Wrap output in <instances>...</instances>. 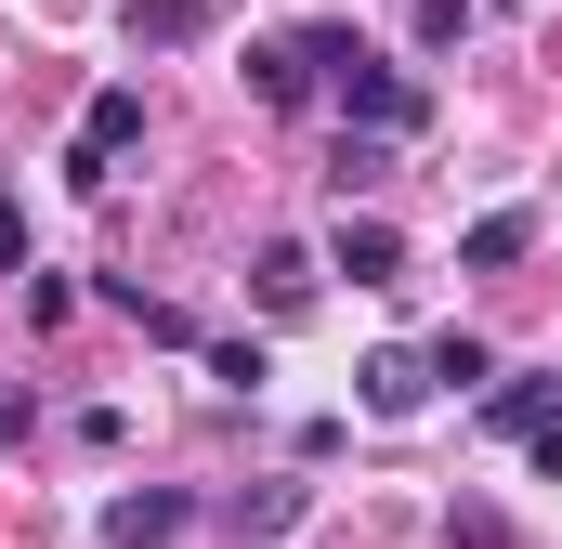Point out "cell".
<instances>
[{
	"label": "cell",
	"mask_w": 562,
	"mask_h": 549,
	"mask_svg": "<svg viewBox=\"0 0 562 549\" xmlns=\"http://www.w3.org/2000/svg\"><path fill=\"white\" fill-rule=\"evenodd\" d=\"M288 40H301V66L340 92V119H353L367 144H393V132H419V119H431V92L406 79V66H380L353 26H288Z\"/></svg>",
	"instance_id": "cell-1"
},
{
	"label": "cell",
	"mask_w": 562,
	"mask_h": 549,
	"mask_svg": "<svg viewBox=\"0 0 562 549\" xmlns=\"http://www.w3.org/2000/svg\"><path fill=\"white\" fill-rule=\"evenodd\" d=\"M132 132H144V92H132V79H105V92H92V119H79V144H66V183H79V197H105Z\"/></svg>",
	"instance_id": "cell-2"
},
{
	"label": "cell",
	"mask_w": 562,
	"mask_h": 549,
	"mask_svg": "<svg viewBox=\"0 0 562 549\" xmlns=\"http://www.w3.org/2000/svg\"><path fill=\"white\" fill-rule=\"evenodd\" d=\"M327 274H353V288H406V236H393L380 210H340V223H327Z\"/></svg>",
	"instance_id": "cell-3"
},
{
	"label": "cell",
	"mask_w": 562,
	"mask_h": 549,
	"mask_svg": "<svg viewBox=\"0 0 562 549\" xmlns=\"http://www.w3.org/2000/svg\"><path fill=\"white\" fill-rule=\"evenodd\" d=\"M353 406L367 418H419L431 406V354H367L353 367Z\"/></svg>",
	"instance_id": "cell-4"
},
{
	"label": "cell",
	"mask_w": 562,
	"mask_h": 549,
	"mask_svg": "<svg viewBox=\"0 0 562 549\" xmlns=\"http://www.w3.org/2000/svg\"><path fill=\"white\" fill-rule=\"evenodd\" d=\"M196 524V497H170V484H132V497H105V537L119 549H170Z\"/></svg>",
	"instance_id": "cell-5"
},
{
	"label": "cell",
	"mask_w": 562,
	"mask_h": 549,
	"mask_svg": "<svg viewBox=\"0 0 562 549\" xmlns=\"http://www.w3.org/2000/svg\"><path fill=\"white\" fill-rule=\"evenodd\" d=\"M550 367H497V393H484V432H524V445H537V432H550Z\"/></svg>",
	"instance_id": "cell-6"
},
{
	"label": "cell",
	"mask_w": 562,
	"mask_h": 549,
	"mask_svg": "<svg viewBox=\"0 0 562 549\" xmlns=\"http://www.w3.org/2000/svg\"><path fill=\"white\" fill-rule=\"evenodd\" d=\"M249 92H262L276 119H301V105H314V66H301V40H249Z\"/></svg>",
	"instance_id": "cell-7"
},
{
	"label": "cell",
	"mask_w": 562,
	"mask_h": 549,
	"mask_svg": "<svg viewBox=\"0 0 562 549\" xmlns=\"http://www.w3.org/2000/svg\"><path fill=\"white\" fill-rule=\"evenodd\" d=\"M524 249H537V210H484V223H471V236H458V262H471V274H497V262H524Z\"/></svg>",
	"instance_id": "cell-8"
},
{
	"label": "cell",
	"mask_w": 562,
	"mask_h": 549,
	"mask_svg": "<svg viewBox=\"0 0 562 549\" xmlns=\"http://www.w3.org/2000/svg\"><path fill=\"white\" fill-rule=\"evenodd\" d=\"M119 26H132L144 53H183V40L210 26V0H119Z\"/></svg>",
	"instance_id": "cell-9"
},
{
	"label": "cell",
	"mask_w": 562,
	"mask_h": 549,
	"mask_svg": "<svg viewBox=\"0 0 562 549\" xmlns=\"http://www.w3.org/2000/svg\"><path fill=\"white\" fill-rule=\"evenodd\" d=\"M314 249H301V236H276V249H262V301H276V314H301V301H314Z\"/></svg>",
	"instance_id": "cell-10"
},
{
	"label": "cell",
	"mask_w": 562,
	"mask_h": 549,
	"mask_svg": "<svg viewBox=\"0 0 562 549\" xmlns=\"http://www.w3.org/2000/svg\"><path fill=\"white\" fill-rule=\"evenodd\" d=\"M431 380H458V393H497V340L445 327V340H431Z\"/></svg>",
	"instance_id": "cell-11"
},
{
	"label": "cell",
	"mask_w": 562,
	"mask_h": 549,
	"mask_svg": "<svg viewBox=\"0 0 562 549\" xmlns=\"http://www.w3.org/2000/svg\"><path fill=\"white\" fill-rule=\"evenodd\" d=\"M105 301L132 314L144 340H196V314H183V301H144V274H105Z\"/></svg>",
	"instance_id": "cell-12"
},
{
	"label": "cell",
	"mask_w": 562,
	"mask_h": 549,
	"mask_svg": "<svg viewBox=\"0 0 562 549\" xmlns=\"http://www.w3.org/2000/svg\"><path fill=\"white\" fill-rule=\"evenodd\" d=\"M210 380H223V393H262L276 354H262V340H210Z\"/></svg>",
	"instance_id": "cell-13"
},
{
	"label": "cell",
	"mask_w": 562,
	"mask_h": 549,
	"mask_svg": "<svg viewBox=\"0 0 562 549\" xmlns=\"http://www.w3.org/2000/svg\"><path fill=\"white\" fill-rule=\"evenodd\" d=\"M471 40V0H419V53H458Z\"/></svg>",
	"instance_id": "cell-14"
},
{
	"label": "cell",
	"mask_w": 562,
	"mask_h": 549,
	"mask_svg": "<svg viewBox=\"0 0 562 549\" xmlns=\"http://www.w3.org/2000/svg\"><path fill=\"white\" fill-rule=\"evenodd\" d=\"M0 274H26V210L0 197Z\"/></svg>",
	"instance_id": "cell-15"
},
{
	"label": "cell",
	"mask_w": 562,
	"mask_h": 549,
	"mask_svg": "<svg viewBox=\"0 0 562 549\" xmlns=\"http://www.w3.org/2000/svg\"><path fill=\"white\" fill-rule=\"evenodd\" d=\"M537 484H562V418H550V432H537Z\"/></svg>",
	"instance_id": "cell-16"
},
{
	"label": "cell",
	"mask_w": 562,
	"mask_h": 549,
	"mask_svg": "<svg viewBox=\"0 0 562 549\" xmlns=\"http://www.w3.org/2000/svg\"><path fill=\"white\" fill-rule=\"evenodd\" d=\"M0 445H26V406H0Z\"/></svg>",
	"instance_id": "cell-17"
}]
</instances>
